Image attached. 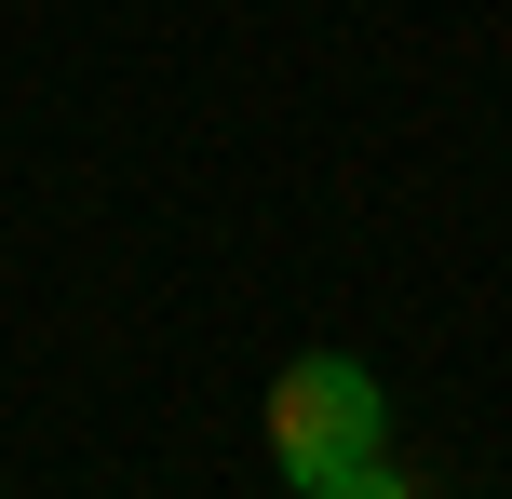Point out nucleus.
<instances>
[{"mask_svg":"<svg viewBox=\"0 0 512 499\" xmlns=\"http://www.w3.org/2000/svg\"><path fill=\"white\" fill-rule=\"evenodd\" d=\"M297 499H418L405 473H378V459H337V473H310Z\"/></svg>","mask_w":512,"mask_h":499,"instance_id":"obj_2","label":"nucleus"},{"mask_svg":"<svg viewBox=\"0 0 512 499\" xmlns=\"http://www.w3.org/2000/svg\"><path fill=\"white\" fill-rule=\"evenodd\" d=\"M270 459L283 473H337V459H378V378L351 365V351H297V365L270 378Z\"/></svg>","mask_w":512,"mask_h":499,"instance_id":"obj_1","label":"nucleus"}]
</instances>
